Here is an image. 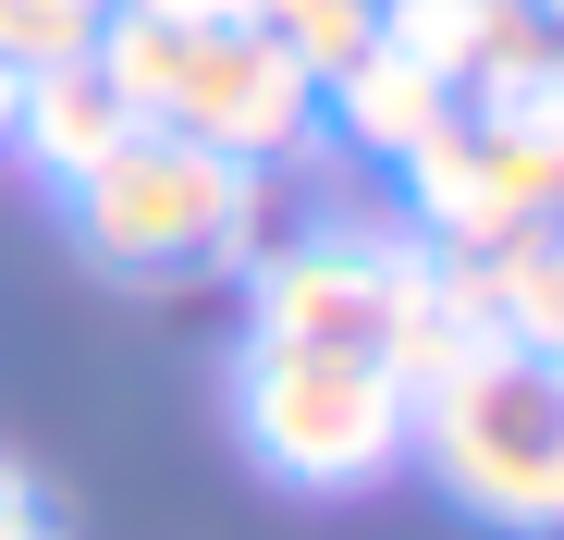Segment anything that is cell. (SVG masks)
Wrapping results in <instances>:
<instances>
[{"instance_id":"3","label":"cell","mask_w":564,"mask_h":540,"mask_svg":"<svg viewBox=\"0 0 564 540\" xmlns=\"http://www.w3.org/2000/svg\"><path fill=\"white\" fill-rule=\"evenodd\" d=\"M99 50V74L135 99V123H172L197 148H234V160H295L319 136V86L307 62L282 50L270 25H172V13H135V0H111V25L86 37Z\"/></svg>"},{"instance_id":"4","label":"cell","mask_w":564,"mask_h":540,"mask_svg":"<svg viewBox=\"0 0 564 540\" xmlns=\"http://www.w3.org/2000/svg\"><path fill=\"white\" fill-rule=\"evenodd\" d=\"M234 418L258 442L270 479L295 492H368L405 467V418H417V381L381 369V356H344V344H246L234 369Z\"/></svg>"},{"instance_id":"13","label":"cell","mask_w":564,"mask_h":540,"mask_svg":"<svg viewBox=\"0 0 564 540\" xmlns=\"http://www.w3.org/2000/svg\"><path fill=\"white\" fill-rule=\"evenodd\" d=\"M528 13H540V25H552V37H564V0H528Z\"/></svg>"},{"instance_id":"7","label":"cell","mask_w":564,"mask_h":540,"mask_svg":"<svg viewBox=\"0 0 564 540\" xmlns=\"http://www.w3.org/2000/svg\"><path fill=\"white\" fill-rule=\"evenodd\" d=\"M319 99L344 111V136H356L368 160H417V148H430V136H442V123L466 111L454 86H430V74H417V62H393V50H368L356 74H332Z\"/></svg>"},{"instance_id":"8","label":"cell","mask_w":564,"mask_h":540,"mask_svg":"<svg viewBox=\"0 0 564 540\" xmlns=\"http://www.w3.org/2000/svg\"><path fill=\"white\" fill-rule=\"evenodd\" d=\"M258 25L307 62V86H332V74H356L381 50V0H258Z\"/></svg>"},{"instance_id":"1","label":"cell","mask_w":564,"mask_h":540,"mask_svg":"<svg viewBox=\"0 0 564 540\" xmlns=\"http://www.w3.org/2000/svg\"><path fill=\"white\" fill-rule=\"evenodd\" d=\"M405 467H430L479 528L552 540L564 528V356L503 344V332H466L417 381Z\"/></svg>"},{"instance_id":"9","label":"cell","mask_w":564,"mask_h":540,"mask_svg":"<svg viewBox=\"0 0 564 540\" xmlns=\"http://www.w3.org/2000/svg\"><path fill=\"white\" fill-rule=\"evenodd\" d=\"M99 25H111V0H0V62H13V74L74 62Z\"/></svg>"},{"instance_id":"14","label":"cell","mask_w":564,"mask_h":540,"mask_svg":"<svg viewBox=\"0 0 564 540\" xmlns=\"http://www.w3.org/2000/svg\"><path fill=\"white\" fill-rule=\"evenodd\" d=\"M540 234H552V270H564V209H552V222H540Z\"/></svg>"},{"instance_id":"2","label":"cell","mask_w":564,"mask_h":540,"mask_svg":"<svg viewBox=\"0 0 564 540\" xmlns=\"http://www.w3.org/2000/svg\"><path fill=\"white\" fill-rule=\"evenodd\" d=\"M62 209L86 258L123 270V283H197V270H246L270 246V172L172 123H135L86 185H62Z\"/></svg>"},{"instance_id":"12","label":"cell","mask_w":564,"mask_h":540,"mask_svg":"<svg viewBox=\"0 0 564 540\" xmlns=\"http://www.w3.org/2000/svg\"><path fill=\"white\" fill-rule=\"evenodd\" d=\"M13 111H25V74L0 62V148H13Z\"/></svg>"},{"instance_id":"11","label":"cell","mask_w":564,"mask_h":540,"mask_svg":"<svg viewBox=\"0 0 564 540\" xmlns=\"http://www.w3.org/2000/svg\"><path fill=\"white\" fill-rule=\"evenodd\" d=\"M135 13H172V25H258V0H135Z\"/></svg>"},{"instance_id":"10","label":"cell","mask_w":564,"mask_h":540,"mask_svg":"<svg viewBox=\"0 0 564 540\" xmlns=\"http://www.w3.org/2000/svg\"><path fill=\"white\" fill-rule=\"evenodd\" d=\"M0 540H62V516H50V492L25 467H0Z\"/></svg>"},{"instance_id":"6","label":"cell","mask_w":564,"mask_h":540,"mask_svg":"<svg viewBox=\"0 0 564 540\" xmlns=\"http://www.w3.org/2000/svg\"><path fill=\"white\" fill-rule=\"evenodd\" d=\"M135 136V99L99 74V50H74V62H37L25 74V111H13V148L50 172V185H86L111 148Z\"/></svg>"},{"instance_id":"5","label":"cell","mask_w":564,"mask_h":540,"mask_svg":"<svg viewBox=\"0 0 564 540\" xmlns=\"http://www.w3.org/2000/svg\"><path fill=\"white\" fill-rule=\"evenodd\" d=\"M405 197H417V246H442V258H479V246H503V234H540L552 209H564V172L516 136V123H491V111H454L417 160H405Z\"/></svg>"}]
</instances>
